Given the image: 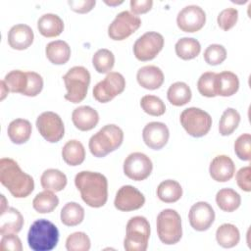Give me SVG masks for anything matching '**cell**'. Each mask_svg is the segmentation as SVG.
Instances as JSON below:
<instances>
[{
	"label": "cell",
	"mask_w": 251,
	"mask_h": 251,
	"mask_svg": "<svg viewBox=\"0 0 251 251\" xmlns=\"http://www.w3.org/2000/svg\"><path fill=\"white\" fill-rule=\"evenodd\" d=\"M75 187L81 199L92 208L103 207L108 200V180L97 172L81 171L75 177Z\"/></svg>",
	"instance_id": "cell-1"
},
{
	"label": "cell",
	"mask_w": 251,
	"mask_h": 251,
	"mask_svg": "<svg viewBox=\"0 0 251 251\" xmlns=\"http://www.w3.org/2000/svg\"><path fill=\"white\" fill-rule=\"evenodd\" d=\"M0 181L16 198H25L34 189V180L11 158L0 160Z\"/></svg>",
	"instance_id": "cell-2"
},
{
	"label": "cell",
	"mask_w": 251,
	"mask_h": 251,
	"mask_svg": "<svg viewBox=\"0 0 251 251\" xmlns=\"http://www.w3.org/2000/svg\"><path fill=\"white\" fill-rule=\"evenodd\" d=\"M59 230L50 221L39 219L31 224L27 232L28 246L34 251H50L57 246Z\"/></svg>",
	"instance_id": "cell-3"
},
{
	"label": "cell",
	"mask_w": 251,
	"mask_h": 251,
	"mask_svg": "<svg viewBox=\"0 0 251 251\" xmlns=\"http://www.w3.org/2000/svg\"><path fill=\"white\" fill-rule=\"evenodd\" d=\"M124 140L123 129L113 124L104 126L93 134L88 142L91 154L97 158H103L118 149Z\"/></svg>",
	"instance_id": "cell-4"
},
{
	"label": "cell",
	"mask_w": 251,
	"mask_h": 251,
	"mask_svg": "<svg viewBox=\"0 0 251 251\" xmlns=\"http://www.w3.org/2000/svg\"><path fill=\"white\" fill-rule=\"evenodd\" d=\"M63 79L67 89L64 98L75 104L83 101L90 84V74L88 70L82 66L73 67L66 73Z\"/></svg>",
	"instance_id": "cell-5"
},
{
	"label": "cell",
	"mask_w": 251,
	"mask_h": 251,
	"mask_svg": "<svg viewBox=\"0 0 251 251\" xmlns=\"http://www.w3.org/2000/svg\"><path fill=\"white\" fill-rule=\"evenodd\" d=\"M150 225L148 220L142 216H135L128 220L124 239L126 251H145L148 247L150 237Z\"/></svg>",
	"instance_id": "cell-6"
},
{
	"label": "cell",
	"mask_w": 251,
	"mask_h": 251,
	"mask_svg": "<svg viewBox=\"0 0 251 251\" xmlns=\"http://www.w3.org/2000/svg\"><path fill=\"white\" fill-rule=\"evenodd\" d=\"M157 233L162 243L173 245L177 243L182 236L181 218L173 209H165L157 216Z\"/></svg>",
	"instance_id": "cell-7"
},
{
	"label": "cell",
	"mask_w": 251,
	"mask_h": 251,
	"mask_svg": "<svg viewBox=\"0 0 251 251\" xmlns=\"http://www.w3.org/2000/svg\"><path fill=\"white\" fill-rule=\"evenodd\" d=\"M179 121L185 131L193 137L206 135L212 126L210 114L196 107L184 109L180 114Z\"/></svg>",
	"instance_id": "cell-8"
},
{
	"label": "cell",
	"mask_w": 251,
	"mask_h": 251,
	"mask_svg": "<svg viewBox=\"0 0 251 251\" xmlns=\"http://www.w3.org/2000/svg\"><path fill=\"white\" fill-rule=\"evenodd\" d=\"M126 88V79L118 72H110L93 87V97L100 103H107L116 96L124 92Z\"/></svg>",
	"instance_id": "cell-9"
},
{
	"label": "cell",
	"mask_w": 251,
	"mask_h": 251,
	"mask_svg": "<svg viewBox=\"0 0 251 251\" xmlns=\"http://www.w3.org/2000/svg\"><path fill=\"white\" fill-rule=\"evenodd\" d=\"M164 37L156 31H148L139 36L133 44V54L141 62L153 60L164 47Z\"/></svg>",
	"instance_id": "cell-10"
},
{
	"label": "cell",
	"mask_w": 251,
	"mask_h": 251,
	"mask_svg": "<svg viewBox=\"0 0 251 251\" xmlns=\"http://www.w3.org/2000/svg\"><path fill=\"white\" fill-rule=\"evenodd\" d=\"M141 25V20L131 12L119 13L108 26V35L113 40H124L134 33Z\"/></svg>",
	"instance_id": "cell-11"
},
{
	"label": "cell",
	"mask_w": 251,
	"mask_h": 251,
	"mask_svg": "<svg viewBox=\"0 0 251 251\" xmlns=\"http://www.w3.org/2000/svg\"><path fill=\"white\" fill-rule=\"evenodd\" d=\"M36 127L41 136L50 143L60 141L65 134V126L61 117L52 111L43 112L37 117Z\"/></svg>",
	"instance_id": "cell-12"
},
{
	"label": "cell",
	"mask_w": 251,
	"mask_h": 251,
	"mask_svg": "<svg viewBox=\"0 0 251 251\" xmlns=\"http://www.w3.org/2000/svg\"><path fill=\"white\" fill-rule=\"evenodd\" d=\"M152 170L151 159L141 152L130 153L124 161L125 175L135 181L146 179L151 175Z\"/></svg>",
	"instance_id": "cell-13"
},
{
	"label": "cell",
	"mask_w": 251,
	"mask_h": 251,
	"mask_svg": "<svg viewBox=\"0 0 251 251\" xmlns=\"http://www.w3.org/2000/svg\"><path fill=\"white\" fill-rule=\"evenodd\" d=\"M205 23L206 13L197 5L185 6L176 16V25L184 32H196L204 26Z\"/></svg>",
	"instance_id": "cell-14"
},
{
	"label": "cell",
	"mask_w": 251,
	"mask_h": 251,
	"mask_svg": "<svg viewBox=\"0 0 251 251\" xmlns=\"http://www.w3.org/2000/svg\"><path fill=\"white\" fill-rule=\"evenodd\" d=\"M145 203L144 195L132 185H123L116 194L114 206L122 212L140 209Z\"/></svg>",
	"instance_id": "cell-15"
},
{
	"label": "cell",
	"mask_w": 251,
	"mask_h": 251,
	"mask_svg": "<svg viewBox=\"0 0 251 251\" xmlns=\"http://www.w3.org/2000/svg\"><path fill=\"white\" fill-rule=\"evenodd\" d=\"M188 220L193 229L205 231L210 228L215 221V211L208 202L200 201L191 206Z\"/></svg>",
	"instance_id": "cell-16"
},
{
	"label": "cell",
	"mask_w": 251,
	"mask_h": 251,
	"mask_svg": "<svg viewBox=\"0 0 251 251\" xmlns=\"http://www.w3.org/2000/svg\"><path fill=\"white\" fill-rule=\"evenodd\" d=\"M170 131L168 126L161 122L148 123L142 130L144 143L151 149H162L169 140Z\"/></svg>",
	"instance_id": "cell-17"
},
{
	"label": "cell",
	"mask_w": 251,
	"mask_h": 251,
	"mask_svg": "<svg viewBox=\"0 0 251 251\" xmlns=\"http://www.w3.org/2000/svg\"><path fill=\"white\" fill-rule=\"evenodd\" d=\"M211 177L218 182L230 180L235 173V165L230 157L226 155L216 156L209 167Z\"/></svg>",
	"instance_id": "cell-18"
},
{
	"label": "cell",
	"mask_w": 251,
	"mask_h": 251,
	"mask_svg": "<svg viewBox=\"0 0 251 251\" xmlns=\"http://www.w3.org/2000/svg\"><path fill=\"white\" fill-rule=\"evenodd\" d=\"M34 34L31 27L25 24L13 25L8 32V44L16 50H25L33 42Z\"/></svg>",
	"instance_id": "cell-19"
},
{
	"label": "cell",
	"mask_w": 251,
	"mask_h": 251,
	"mask_svg": "<svg viewBox=\"0 0 251 251\" xmlns=\"http://www.w3.org/2000/svg\"><path fill=\"white\" fill-rule=\"evenodd\" d=\"M72 121L78 130L88 131L97 126L99 114L90 106H79L73 111Z\"/></svg>",
	"instance_id": "cell-20"
},
{
	"label": "cell",
	"mask_w": 251,
	"mask_h": 251,
	"mask_svg": "<svg viewBox=\"0 0 251 251\" xmlns=\"http://www.w3.org/2000/svg\"><path fill=\"white\" fill-rule=\"evenodd\" d=\"M136 79L140 86L148 90H155L164 83V74L162 70L153 65L141 67L136 74Z\"/></svg>",
	"instance_id": "cell-21"
},
{
	"label": "cell",
	"mask_w": 251,
	"mask_h": 251,
	"mask_svg": "<svg viewBox=\"0 0 251 251\" xmlns=\"http://www.w3.org/2000/svg\"><path fill=\"white\" fill-rule=\"evenodd\" d=\"M239 79L238 76L229 71H225L216 74L215 78V92L216 95L228 97L232 96L238 91Z\"/></svg>",
	"instance_id": "cell-22"
},
{
	"label": "cell",
	"mask_w": 251,
	"mask_h": 251,
	"mask_svg": "<svg viewBox=\"0 0 251 251\" xmlns=\"http://www.w3.org/2000/svg\"><path fill=\"white\" fill-rule=\"evenodd\" d=\"M24 226L22 214L15 208L7 207L0 212V234L18 233Z\"/></svg>",
	"instance_id": "cell-23"
},
{
	"label": "cell",
	"mask_w": 251,
	"mask_h": 251,
	"mask_svg": "<svg viewBox=\"0 0 251 251\" xmlns=\"http://www.w3.org/2000/svg\"><path fill=\"white\" fill-rule=\"evenodd\" d=\"M37 28L44 37H56L63 32L64 22L58 15L47 13L38 19Z\"/></svg>",
	"instance_id": "cell-24"
},
{
	"label": "cell",
	"mask_w": 251,
	"mask_h": 251,
	"mask_svg": "<svg viewBox=\"0 0 251 251\" xmlns=\"http://www.w3.org/2000/svg\"><path fill=\"white\" fill-rule=\"evenodd\" d=\"M32 127L29 121L25 119L13 120L7 128V133L10 140L15 144L25 143L31 135Z\"/></svg>",
	"instance_id": "cell-25"
},
{
	"label": "cell",
	"mask_w": 251,
	"mask_h": 251,
	"mask_svg": "<svg viewBox=\"0 0 251 251\" xmlns=\"http://www.w3.org/2000/svg\"><path fill=\"white\" fill-rule=\"evenodd\" d=\"M45 54L52 64L64 65L71 58V47L64 40H54L46 45Z\"/></svg>",
	"instance_id": "cell-26"
},
{
	"label": "cell",
	"mask_w": 251,
	"mask_h": 251,
	"mask_svg": "<svg viewBox=\"0 0 251 251\" xmlns=\"http://www.w3.org/2000/svg\"><path fill=\"white\" fill-rule=\"evenodd\" d=\"M62 157L69 166H78L82 164L85 159L84 146L76 139L69 140L62 148Z\"/></svg>",
	"instance_id": "cell-27"
},
{
	"label": "cell",
	"mask_w": 251,
	"mask_h": 251,
	"mask_svg": "<svg viewBox=\"0 0 251 251\" xmlns=\"http://www.w3.org/2000/svg\"><path fill=\"white\" fill-rule=\"evenodd\" d=\"M40 184L44 190L58 192L67 185L66 175L57 169L45 170L40 177Z\"/></svg>",
	"instance_id": "cell-28"
},
{
	"label": "cell",
	"mask_w": 251,
	"mask_h": 251,
	"mask_svg": "<svg viewBox=\"0 0 251 251\" xmlns=\"http://www.w3.org/2000/svg\"><path fill=\"white\" fill-rule=\"evenodd\" d=\"M216 240L218 244L224 248H232L236 246L240 240L239 230L232 224H223L217 228Z\"/></svg>",
	"instance_id": "cell-29"
},
{
	"label": "cell",
	"mask_w": 251,
	"mask_h": 251,
	"mask_svg": "<svg viewBox=\"0 0 251 251\" xmlns=\"http://www.w3.org/2000/svg\"><path fill=\"white\" fill-rule=\"evenodd\" d=\"M191 89L183 81H176L171 84L167 91V98L174 106H183L191 100Z\"/></svg>",
	"instance_id": "cell-30"
},
{
	"label": "cell",
	"mask_w": 251,
	"mask_h": 251,
	"mask_svg": "<svg viewBox=\"0 0 251 251\" xmlns=\"http://www.w3.org/2000/svg\"><path fill=\"white\" fill-rule=\"evenodd\" d=\"M158 198L165 203H175L182 196L181 185L174 179H166L157 187Z\"/></svg>",
	"instance_id": "cell-31"
},
{
	"label": "cell",
	"mask_w": 251,
	"mask_h": 251,
	"mask_svg": "<svg viewBox=\"0 0 251 251\" xmlns=\"http://www.w3.org/2000/svg\"><path fill=\"white\" fill-rule=\"evenodd\" d=\"M216 203L224 212H233L241 204L240 195L231 188H222L216 194Z\"/></svg>",
	"instance_id": "cell-32"
},
{
	"label": "cell",
	"mask_w": 251,
	"mask_h": 251,
	"mask_svg": "<svg viewBox=\"0 0 251 251\" xmlns=\"http://www.w3.org/2000/svg\"><path fill=\"white\" fill-rule=\"evenodd\" d=\"M175 51L178 58L182 60H191L199 55L201 51V45L195 38L182 37L176 41L175 45Z\"/></svg>",
	"instance_id": "cell-33"
},
{
	"label": "cell",
	"mask_w": 251,
	"mask_h": 251,
	"mask_svg": "<svg viewBox=\"0 0 251 251\" xmlns=\"http://www.w3.org/2000/svg\"><path fill=\"white\" fill-rule=\"evenodd\" d=\"M61 222L67 226H75L82 223L84 209L76 202H68L61 210Z\"/></svg>",
	"instance_id": "cell-34"
},
{
	"label": "cell",
	"mask_w": 251,
	"mask_h": 251,
	"mask_svg": "<svg viewBox=\"0 0 251 251\" xmlns=\"http://www.w3.org/2000/svg\"><path fill=\"white\" fill-rule=\"evenodd\" d=\"M3 80L10 92L21 93L24 95L28 82L27 72L13 70L5 75Z\"/></svg>",
	"instance_id": "cell-35"
},
{
	"label": "cell",
	"mask_w": 251,
	"mask_h": 251,
	"mask_svg": "<svg viewBox=\"0 0 251 251\" xmlns=\"http://www.w3.org/2000/svg\"><path fill=\"white\" fill-rule=\"evenodd\" d=\"M58 204L59 198L54 194V192L49 190H44L37 193L32 200L33 209L40 214L52 212L55 210Z\"/></svg>",
	"instance_id": "cell-36"
},
{
	"label": "cell",
	"mask_w": 251,
	"mask_h": 251,
	"mask_svg": "<svg viewBox=\"0 0 251 251\" xmlns=\"http://www.w3.org/2000/svg\"><path fill=\"white\" fill-rule=\"evenodd\" d=\"M92 65L97 73L108 74L115 65V56L109 49H99L92 57Z\"/></svg>",
	"instance_id": "cell-37"
},
{
	"label": "cell",
	"mask_w": 251,
	"mask_h": 251,
	"mask_svg": "<svg viewBox=\"0 0 251 251\" xmlns=\"http://www.w3.org/2000/svg\"><path fill=\"white\" fill-rule=\"evenodd\" d=\"M239 123H240L239 113L233 108L226 109L219 122V131L221 135L223 136L230 135L237 128Z\"/></svg>",
	"instance_id": "cell-38"
},
{
	"label": "cell",
	"mask_w": 251,
	"mask_h": 251,
	"mask_svg": "<svg viewBox=\"0 0 251 251\" xmlns=\"http://www.w3.org/2000/svg\"><path fill=\"white\" fill-rule=\"evenodd\" d=\"M140 107L146 114L154 117L162 116L166 112L165 103L155 95H144L140 100Z\"/></svg>",
	"instance_id": "cell-39"
},
{
	"label": "cell",
	"mask_w": 251,
	"mask_h": 251,
	"mask_svg": "<svg viewBox=\"0 0 251 251\" xmlns=\"http://www.w3.org/2000/svg\"><path fill=\"white\" fill-rule=\"evenodd\" d=\"M91 242L88 235L82 231H76L70 234L66 239V248L68 251H88Z\"/></svg>",
	"instance_id": "cell-40"
},
{
	"label": "cell",
	"mask_w": 251,
	"mask_h": 251,
	"mask_svg": "<svg viewBox=\"0 0 251 251\" xmlns=\"http://www.w3.org/2000/svg\"><path fill=\"white\" fill-rule=\"evenodd\" d=\"M226 59V50L221 44H211L204 51V60L210 66L222 64Z\"/></svg>",
	"instance_id": "cell-41"
},
{
	"label": "cell",
	"mask_w": 251,
	"mask_h": 251,
	"mask_svg": "<svg viewBox=\"0 0 251 251\" xmlns=\"http://www.w3.org/2000/svg\"><path fill=\"white\" fill-rule=\"evenodd\" d=\"M215 78L216 73L206 72L200 75L197 81V89L199 93L205 97H215Z\"/></svg>",
	"instance_id": "cell-42"
},
{
	"label": "cell",
	"mask_w": 251,
	"mask_h": 251,
	"mask_svg": "<svg viewBox=\"0 0 251 251\" xmlns=\"http://www.w3.org/2000/svg\"><path fill=\"white\" fill-rule=\"evenodd\" d=\"M234 152L242 161H250L251 159V135L243 133L237 137L234 142Z\"/></svg>",
	"instance_id": "cell-43"
},
{
	"label": "cell",
	"mask_w": 251,
	"mask_h": 251,
	"mask_svg": "<svg viewBox=\"0 0 251 251\" xmlns=\"http://www.w3.org/2000/svg\"><path fill=\"white\" fill-rule=\"evenodd\" d=\"M238 20V11L235 8H226L220 12L217 18V23L220 28L226 31L232 28Z\"/></svg>",
	"instance_id": "cell-44"
},
{
	"label": "cell",
	"mask_w": 251,
	"mask_h": 251,
	"mask_svg": "<svg viewBox=\"0 0 251 251\" xmlns=\"http://www.w3.org/2000/svg\"><path fill=\"white\" fill-rule=\"evenodd\" d=\"M27 77H28L27 87L24 95L34 97L38 95L43 88V78L39 74L35 72H27Z\"/></svg>",
	"instance_id": "cell-45"
},
{
	"label": "cell",
	"mask_w": 251,
	"mask_h": 251,
	"mask_svg": "<svg viewBox=\"0 0 251 251\" xmlns=\"http://www.w3.org/2000/svg\"><path fill=\"white\" fill-rule=\"evenodd\" d=\"M17 233H8L2 235L0 241L1 251H22L23 245L20 237L16 235Z\"/></svg>",
	"instance_id": "cell-46"
},
{
	"label": "cell",
	"mask_w": 251,
	"mask_h": 251,
	"mask_svg": "<svg viewBox=\"0 0 251 251\" xmlns=\"http://www.w3.org/2000/svg\"><path fill=\"white\" fill-rule=\"evenodd\" d=\"M250 176H251V167L246 166L241 168L235 176L236 183L240 189L246 192L251 191V180H250Z\"/></svg>",
	"instance_id": "cell-47"
},
{
	"label": "cell",
	"mask_w": 251,
	"mask_h": 251,
	"mask_svg": "<svg viewBox=\"0 0 251 251\" xmlns=\"http://www.w3.org/2000/svg\"><path fill=\"white\" fill-rule=\"evenodd\" d=\"M68 4L71 10H73L74 12L79 13V14H85L90 12L94 8L96 1L95 0H69Z\"/></svg>",
	"instance_id": "cell-48"
},
{
	"label": "cell",
	"mask_w": 251,
	"mask_h": 251,
	"mask_svg": "<svg viewBox=\"0 0 251 251\" xmlns=\"http://www.w3.org/2000/svg\"><path fill=\"white\" fill-rule=\"evenodd\" d=\"M130 11L133 15H140L149 12L152 9V0H131L129 2Z\"/></svg>",
	"instance_id": "cell-49"
},
{
	"label": "cell",
	"mask_w": 251,
	"mask_h": 251,
	"mask_svg": "<svg viewBox=\"0 0 251 251\" xmlns=\"http://www.w3.org/2000/svg\"><path fill=\"white\" fill-rule=\"evenodd\" d=\"M0 85H1V100H3V99L7 96V94H8L10 91H9V89L7 88V86H6V84H5V82H4L3 79L0 81Z\"/></svg>",
	"instance_id": "cell-50"
},
{
	"label": "cell",
	"mask_w": 251,
	"mask_h": 251,
	"mask_svg": "<svg viewBox=\"0 0 251 251\" xmlns=\"http://www.w3.org/2000/svg\"><path fill=\"white\" fill-rule=\"evenodd\" d=\"M104 2H105V4H107L109 6H118L120 4H123L124 1H106L105 0Z\"/></svg>",
	"instance_id": "cell-51"
},
{
	"label": "cell",
	"mask_w": 251,
	"mask_h": 251,
	"mask_svg": "<svg viewBox=\"0 0 251 251\" xmlns=\"http://www.w3.org/2000/svg\"><path fill=\"white\" fill-rule=\"evenodd\" d=\"M1 200H2V202H1V211H3V210H5L8 207L7 206V201H6V199H5L3 194L1 195Z\"/></svg>",
	"instance_id": "cell-52"
}]
</instances>
